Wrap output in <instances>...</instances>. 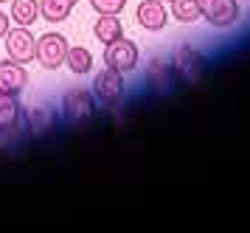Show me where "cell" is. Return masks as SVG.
I'll return each mask as SVG.
<instances>
[{
	"label": "cell",
	"instance_id": "obj_1",
	"mask_svg": "<svg viewBox=\"0 0 250 233\" xmlns=\"http://www.w3.org/2000/svg\"><path fill=\"white\" fill-rule=\"evenodd\" d=\"M68 51L70 45L68 40L57 31H45L40 40H37V51H34V59L40 65L45 67V70H57V67L65 65V59H68Z\"/></svg>",
	"mask_w": 250,
	"mask_h": 233
},
{
	"label": "cell",
	"instance_id": "obj_2",
	"mask_svg": "<svg viewBox=\"0 0 250 233\" xmlns=\"http://www.w3.org/2000/svg\"><path fill=\"white\" fill-rule=\"evenodd\" d=\"M104 65L118 73H132L138 67V45L126 37H118L104 45Z\"/></svg>",
	"mask_w": 250,
	"mask_h": 233
},
{
	"label": "cell",
	"instance_id": "obj_3",
	"mask_svg": "<svg viewBox=\"0 0 250 233\" xmlns=\"http://www.w3.org/2000/svg\"><path fill=\"white\" fill-rule=\"evenodd\" d=\"M3 40H6V51H9V59L20 62V65H28V62L34 59L37 37L28 31V25H17V28H9Z\"/></svg>",
	"mask_w": 250,
	"mask_h": 233
},
{
	"label": "cell",
	"instance_id": "obj_4",
	"mask_svg": "<svg viewBox=\"0 0 250 233\" xmlns=\"http://www.w3.org/2000/svg\"><path fill=\"white\" fill-rule=\"evenodd\" d=\"M171 70H174V76L183 79V82H197V79L203 76L205 70V59L200 51H194L191 45H180L177 51H174V59H171Z\"/></svg>",
	"mask_w": 250,
	"mask_h": 233
},
{
	"label": "cell",
	"instance_id": "obj_5",
	"mask_svg": "<svg viewBox=\"0 0 250 233\" xmlns=\"http://www.w3.org/2000/svg\"><path fill=\"white\" fill-rule=\"evenodd\" d=\"M200 14L214 28H228L239 20V0H197Z\"/></svg>",
	"mask_w": 250,
	"mask_h": 233
},
{
	"label": "cell",
	"instance_id": "obj_6",
	"mask_svg": "<svg viewBox=\"0 0 250 233\" xmlns=\"http://www.w3.org/2000/svg\"><path fill=\"white\" fill-rule=\"evenodd\" d=\"M93 112H96V104H93V96L87 90H70V93H65V99H62V115H65V121L84 124L93 118Z\"/></svg>",
	"mask_w": 250,
	"mask_h": 233
},
{
	"label": "cell",
	"instance_id": "obj_7",
	"mask_svg": "<svg viewBox=\"0 0 250 233\" xmlns=\"http://www.w3.org/2000/svg\"><path fill=\"white\" fill-rule=\"evenodd\" d=\"M93 93L96 99H102L104 104H115L124 96V73H118L113 67H104L93 79Z\"/></svg>",
	"mask_w": 250,
	"mask_h": 233
},
{
	"label": "cell",
	"instance_id": "obj_8",
	"mask_svg": "<svg viewBox=\"0 0 250 233\" xmlns=\"http://www.w3.org/2000/svg\"><path fill=\"white\" fill-rule=\"evenodd\" d=\"M28 85V70L25 65L14 62V59H6L0 62V93L3 96H20Z\"/></svg>",
	"mask_w": 250,
	"mask_h": 233
},
{
	"label": "cell",
	"instance_id": "obj_9",
	"mask_svg": "<svg viewBox=\"0 0 250 233\" xmlns=\"http://www.w3.org/2000/svg\"><path fill=\"white\" fill-rule=\"evenodd\" d=\"M135 20L146 31H163L166 28V20H169V9L160 0H144V3H138Z\"/></svg>",
	"mask_w": 250,
	"mask_h": 233
},
{
	"label": "cell",
	"instance_id": "obj_10",
	"mask_svg": "<svg viewBox=\"0 0 250 233\" xmlns=\"http://www.w3.org/2000/svg\"><path fill=\"white\" fill-rule=\"evenodd\" d=\"M23 121H25V112H23L20 99H17V96H3V93H0V132L3 135L17 132Z\"/></svg>",
	"mask_w": 250,
	"mask_h": 233
},
{
	"label": "cell",
	"instance_id": "obj_11",
	"mask_svg": "<svg viewBox=\"0 0 250 233\" xmlns=\"http://www.w3.org/2000/svg\"><path fill=\"white\" fill-rule=\"evenodd\" d=\"M146 85H149V90H155V93H169L171 85H174V70H171L169 62L152 59L149 67H146Z\"/></svg>",
	"mask_w": 250,
	"mask_h": 233
},
{
	"label": "cell",
	"instance_id": "obj_12",
	"mask_svg": "<svg viewBox=\"0 0 250 233\" xmlns=\"http://www.w3.org/2000/svg\"><path fill=\"white\" fill-rule=\"evenodd\" d=\"M93 34H96V40L102 45L113 42L118 37H124V25L118 20V14H99V20L93 25Z\"/></svg>",
	"mask_w": 250,
	"mask_h": 233
},
{
	"label": "cell",
	"instance_id": "obj_13",
	"mask_svg": "<svg viewBox=\"0 0 250 233\" xmlns=\"http://www.w3.org/2000/svg\"><path fill=\"white\" fill-rule=\"evenodd\" d=\"M25 127H28V132L31 135H45L54 129V110L51 107H45V104H40V107H34V110L25 112Z\"/></svg>",
	"mask_w": 250,
	"mask_h": 233
},
{
	"label": "cell",
	"instance_id": "obj_14",
	"mask_svg": "<svg viewBox=\"0 0 250 233\" xmlns=\"http://www.w3.org/2000/svg\"><path fill=\"white\" fill-rule=\"evenodd\" d=\"M79 0H40V17H45L48 22H65L70 17V11L76 9Z\"/></svg>",
	"mask_w": 250,
	"mask_h": 233
},
{
	"label": "cell",
	"instance_id": "obj_15",
	"mask_svg": "<svg viewBox=\"0 0 250 233\" xmlns=\"http://www.w3.org/2000/svg\"><path fill=\"white\" fill-rule=\"evenodd\" d=\"M65 65L70 67V73H76V76H87V73L93 70V54L87 51V48L76 45V48H70L68 51Z\"/></svg>",
	"mask_w": 250,
	"mask_h": 233
},
{
	"label": "cell",
	"instance_id": "obj_16",
	"mask_svg": "<svg viewBox=\"0 0 250 233\" xmlns=\"http://www.w3.org/2000/svg\"><path fill=\"white\" fill-rule=\"evenodd\" d=\"M12 17L17 25H31L40 17V0H12Z\"/></svg>",
	"mask_w": 250,
	"mask_h": 233
},
{
	"label": "cell",
	"instance_id": "obj_17",
	"mask_svg": "<svg viewBox=\"0 0 250 233\" xmlns=\"http://www.w3.org/2000/svg\"><path fill=\"white\" fill-rule=\"evenodd\" d=\"M171 17L177 22H194L200 20L203 14H200V3L197 0H171Z\"/></svg>",
	"mask_w": 250,
	"mask_h": 233
},
{
	"label": "cell",
	"instance_id": "obj_18",
	"mask_svg": "<svg viewBox=\"0 0 250 233\" xmlns=\"http://www.w3.org/2000/svg\"><path fill=\"white\" fill-rule=\"evenodd\" d=\"M129 0H90V9L96 14H121Z\"/></svg>",
	"mask_w": 250,
	"mask_h": 233
},
{
	"label": "cell",
	"instance_id": "obj_19",
	"mask_svg": "<svg viewBox=\"0 0 250 233\" xmlns=\"http://www.w3.org/2000/svg\"><path fill=\"white\" fill-rule=\"evenodd\" d=\"M9 28H12V25H9V14H6V11H0V40L6 37V31H9Z\"/></svg>",
	"mask_w": 250,
	"mask_h": 233
},
{
	"label": "cell",
	"instance_id": "obj_20",
	"mask_svg": "<svg viewBox=\"0 0 250 233\" xmlns=\"http://www.w3.org/2000/svg\"><path fill=\"white\" fill-rule=\"evenodd\" d=\"M3 3H12V0H0V6H3Z\"/></svg>",
	"mask_w": 250,
	"mask_h": 233
},
{
	"label": "cell",
	"instance_id": "obj_21",
	"mask_svg": "<svg viewBox=\"0 0 250 233\" xmlns=\"http://www.w3.org/2000/svg\"><path fill=\"white\" fill-rule=\"evenodd\" d=\"M160 3H171V0H160Z\"/></svg>",
	"mask_w": 250,
	"mask_h": 233
}]
</instances>
